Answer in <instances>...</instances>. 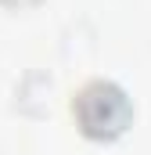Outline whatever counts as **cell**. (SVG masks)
Listing matches in <instances>:
<instances>
[{"mask_svg":"<svg viewBox=\"0 0 151 155\" xmlns=\"http://www.w3.org/2000/svg\"><path fill=\"white\" fill-rule=\"evenodd\" d=\"M72 112L79 119V130L86 137H97V141H108V137H119L130 123V101L126 94L108 83V79H94L86 83L72 101Z\"/></svg>","mask_w":151,"mask_h":155,"instance_id":"cell-1","label":"cell"},{"mask_svg":"<svg viewBox=\"0 0 151 155\" xmlns=\"http://www.w3.org/2000/svg\"><path fill=\"white\" fill-rule=\"evenodd\" d=\"M0 4H7V7H25V4H33V0H0Z\"/></svg>","mask_w":151,"mask_h":155,"instance_id":"cell-2","label":"cell"}]
</instances>
